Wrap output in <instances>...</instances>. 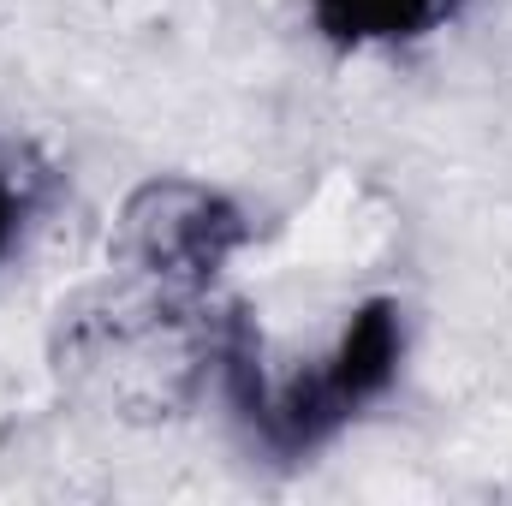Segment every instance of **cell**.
<instances>
[{"mask_svg":"<svg viewBox=\"0 0 512 506\" xmlns=\"http://www.w3.org/2000/svg\"><path fill=\"white\" fill-rule=\"evenodd\" d=\"M12 239H18V185H12V173L0 167V256L12 251Z\"/></svg>","mask_w":512,"mask_h":506,"instance_id":"277c9868","label":"cell"},{"mask_svg":"<svg viewBox=\"0 0 512 506\" xmlns=\"http://www.w3.org/2000/svg\"><path fill=\"white\" fill-rule=\"evenodd\" d=\"M453 6L459 0H310V18L340 48H387L441 30Z\"/></svg>","mask_w":512,"mask_h":506,"instance_id":"7a4b0ae2","label":"cell"},{"mask_svg":"<svg viewBox=\"0 0 512 506\" xmlns=\"http://www.w3.org/2000/svg\"><path fill=\"white\" fill-rule=\"evenodd\" d=\"M399 346H405L399 310H393V304H364V310L352 316V328L340 334L328 370L298 376L286 393H274V399L256 393L251 417L262 423V435H268L274 447H286V453L316 447V441L334 435L358 405H370L376 393H387V381L399 370Z\"/></svg>","mask_w":512,"mask_h":506,"instance_id":"6da1fadb","label":"cell"},{"mask_svg":"<svg viewBox=\"0 0 512 506\" xmlns=\"http://www.w3.org/2000/svg\"><path fill=\"white\" fill-rule=\"evenodd\" d=\"M155 203H161V221H137V239L161 268H215L221 251L239 239L233 215H215L203 191H185V215L173 209V191H155Z\"/></svg>","mask_w":512,"mask_h":506,"instance_id":"3957f363","label":"cell"}]
</instances>
